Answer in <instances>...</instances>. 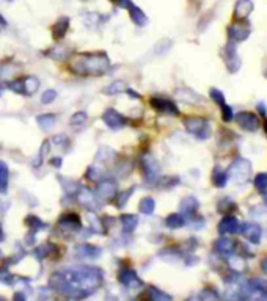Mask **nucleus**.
Segmentation results:
<instances>
[{"label":"nucleus","mask_w":267,"mask_h":301,"mask_svg":"<svg viewBox=\"0 0 267 301\" xmlns=\"http://www.w3.org/2000/svg\"><path fill=\"white\" fill-rule=\"evenodd\" d=\"M109 60L106 55L96 54V55H80L71 63V69L82 75H99L109 69Z\"/></svg>","instance_id":"f257e3e1"},{"label":"nucleus","mask_w":267,"mask_h":301,"mask_svg":"<svg viewBox=\"0 0 267 301\" xmlns=\"http://www.w3.org/2000/svg\"><path fill=\"white\" fill-rule=\"evenodd\" d=\"M185 126L190 133L197 135L200 140H206L211 133V124L201 118H189L185 119Z\"/></svg>","instance_id":"f03ea898"},{"label":"nucleus","mask_w":267,"mask_h":301,"mask_svg":"<svg viewBox=\"0 0 267 301\" xmlns=\"http://www.w3.org/2000/svg\"><path fill=\"white\" fill-rule=\"evenodd\" d=\"M250 172H251V165L245 159L236 160V163L231 167V176L236 182H239V184L247 182L250 177Z\"/></svg>","instance_id":"7ed1b4c3"},{"label":"nucleus","mask_w":267,"mask_h":301,"mask_svg":"<svg viewBox=\"0 0 267 301\" xmlns=\"http://www.w3.org/2000/svg\"><path fill=\"white\" fill-rule=\"evenodd\" d=\"M236 121L242 129H245L248 132H255L259 129V119L255 113H251V111H241L239 115L236 116Z\"/></svg>","instance_id":"20e7f679"},{"label":"nucleus","mask_w":267,"mask_h":301,"mask_svg":"<svg viewBox=\"0 0 267 301\" xmlns=\"http://www.w3.org/2000/svg\"><path fill=\"white\" fill-rule=\"evenodd\" d=\"M220 234H237L241 232V223L234 216H225L219 224Z\"/></svg>","instance_id":"39448f33"},{"label":"nucleus","mask_w":267,"mask_h":301,"mask_svg":"<svg viewBox=\"0 0 267 301\" xmlns=\"http://www.w3.org/2000/svg\"><path fill=\"white\" fill-rule=\"evenodd\" d=\"M102 119H104V123L109 127H112V129H120V127L126 124V118L115 110H107L102 115Z\"/></svg>","instance_id":"423d86ee"},{"label":"nucleus","mask_w":267,"mask_h":301,"mask_svg":"<svg viewBox=\"0 0 267 301\" xmlns=\"http://www.w3.org/2000/svg\"><path fill=\"white\" fill-rule=\"evenodd\" d=\"M241 232L244 236H245V238L248 240V242H251V243H259L261 242V228H259L258 224H251V223H248V224H244V226H241Z\"/></svg>","instance_id":"0eeeda50"},{"label":"nucleus","mask_w":267,"mask_h":301,"mask_svg":"<svg viewBox=\"0 0 267 301\" xmlns=\"http://www.w3.org/2000/svg\"><path fill=\"white\" fill-rule=\"evenodd\" d=\"M151 105L157 111H162V113H170V115H178V113H179L176 105L172 101H167V99H157V97H153Z\"/></svg>","instance_id":"6e6552de"},{"label":"nucleus","mask_w":267,"mask_h":301,"mask_svg":"<svg viewBox=\"0 0 267 301\" xmlns=\"http://www.w3.org/2000/svg\"><path fill=\"white\" fill-rule=\"evenodd\" d=\"M228 35H229V38H231L234 43H241V41L247 40V38H248L250 28L247 25H244V24H234V25L229 27Z\"/></svg>","instance_id":"1a4fd4ad"},{"label":"nucleus","mask_w":267,"mask_h":301,"mask_svg":"<svg viewBox=\"0 0 267 301\" xmlns=\"http://www.w3.org/2000/svg\"><path fill=\"white\" fill-rule=\"evenodd\" d=\"M214 248H216V251L222 256H231L234 253V248H236V243L233 238H228V237H222L219 238L216 245H214Z\"/></svg>","instance_id":"9d476101"},{"label":"nucleus","mask_w":267,"mask_h":301,"mask_svg":"<svg viewBox=\"0 0 267 301\" xmlns=\"http://www.w3.org/2000/svg\"><path fill=\"white\" fill-rule=\"evenodd\" d=\"M225 62H226V66H228V69L234 72L237 71V67H239V63H241V60L239 57L236 55V49L233 44H228V46L225 47Z\"/></svg>","instance_id":"9b49d317"},{"label":"nucleus","mask_w":267,"mask_h":301,"mask_svg":"<svg viewBox=\"0 0 267 301\" xmlns=\"http://www.w3.org/2000/svg\"><path fill=\"white\" fill-rule=\"evenodd\" d=\"M98 193H99V196L104 198V199L113 198V196H115V193H116V184L113 182V180H110V179L102 180V182L99 184Z\"/></svg>","instance_id":"f8f14e48"},{"label":"nucleus","mask_w":267,"mask_h":301,"mask_svg":"<svg viewBox=\"0 0 267 301\" xmlns=\"http://www.w3.org/2000/svg\"><path fill=\"white\" fill-rule=\"evenodd\" d=\"M120 281L128 285V287H134V285H142V281L138 280L137 275L132 272V270H123V272H120Z\"/></svg>","instance_id":"ddd939ff"},{"label":"nucleus","mask_w":267,"mask_h":301,"mask_svg":"<svg viewBox=\"0 0 267 301\" xmlns=\"http://www.w3.org/2000/svg\"><path fill=\"white\" fill-rule=\"evenodd\" d=\"M253 10V3L250 0H237V3L234 6V14L237 18H247L248 14Z\"/></svg>","instance_id":"4468645a"},{"label":"nucleus","mask_w":267,"mask_h":301,"mask_svg":"<svg viewBox=\"0 0 267 301\" xmlns=\"http://www.w3.org/2000/svg\"><path fill=\"white\" fill-rule=\"evenodd\" d=\"M77 256H80V258H98V256H101V250L99 248H96L93 245H79L77 246Z\"/></svg>","instance_id":"2eb2a0df"},{"label":"nucleus","mask_w":267,"mask_h":301,"mask_svg":"<svg viewBox=\"0 0 267 301\" xmlns=\"http://www.w3.org/2000/svg\"><path fill=\"white\" fill-rule=\"evenodd\" d=\"M77 199H79L80 204L85 206L87 209H96V202H94L96 199H94V196L90 193L88 188H82V190L79 192Z\"/></svg>","instance_id":"dca6fc26"},{"label":"nucleus","mask_w":267,"mask_h":301,"mask_svg":"<svg viewBox=\"0 0 267 301\" xmlns=\"http://www.w3.org/2000/svg\"><path fill=\"white\" fill-rule=\"evenodd\" d=\"M128 8H129V13H131V19L135 22L137 25H145L146 22H148V18L145 16V13L142 11L138 8V6H135V5H132V3H129L128 5Z\"/></svg>","instance_id":"f3484780"},{"label":"nucleus","mask_w":267,"mask_h":301,"mask_svg":"<svg viewBox=\"0 0 267 301\" xmlns=\"http://www.w3.org/2000/svg\"><path fill=\"white\" fill-rule=\"evenodd\" d=\"M60 224L62 228H66V229H71V231H77L80 228V220L79 216L76 215H65L62 220H60Z\"/></svg>","instance_id":"a211bd4d"},{"label":"nucleus","mask_w":267,"mask_h":301,"mask_svg":"<svg viewBox=\"0 0 267 301\" xmlns=\"http://www.w3.org/2000/svg\"><path fill=\"white\" fill-rule=\"evenodd\" d=\"M68 25H69V19L68 18H62L54 27H52V35H54L57 40H60V38L65 36L66 30H68Z\"/></svg>","instance_id":"6ab92c4d"},{"label":"nucleus","mask_w":267,"mask_h":301,"mask_svg":"<svg viewBox=\"0 0 267 301\" xmlns=\"http://www.w3.org/2000/svg\"><path fill=\"white\" fill-rule=\"evenodd\" d=\"M8 188V167L6 163L0 162V193H6Z\"/></svg>","instance_id":"aec40b11"},{"label":"nucleus","mask_w":267,"mask_h":301,"mask_svg":"<svg viewBox=\"0 0 267 301\" xmlns=\"http://www.w3.org/2000/svg\"><path fill=\"white\" fill-rule=\"evenodd\" d=\"M185 220H184V216L181 214H173V215H170L167 218V226L168 228H172V229H176V228H181V226H184Z\"/></svg>","instance_id":"412c9836"},{"label":"nucleus","mask_w":267,"mask_h":301,"mask_svg":"<svg viewBox=\"0 0 267 301\" xmlns=\"http://www.w3.org/2000/svg\"><path fill=\"white\" fill-rule=\"evenodd\" d=\"M121 221H123L124 229L128 231V232H131V231L135 229V226H137V223H138V218H137L135 215H124V216L121 218Z\"/></svg>","instance_id":"4be33fe9"},{"label":"nucleus","mask_w":267,"mask_h":301,"mask_svg":"<svg viewBox=\"0 0 267 301\" xmlns=\"http://www.w3.org/2000/svg\"><path fill=\"white\" fill-rule=\"evenodd\" d=\"M226 179H228V176L225 174L223 171H220L219 168L217 170H214V176H212V182H214V185L216 187H225V184H226Z\"/></svg>","instance_id":"5701e85b"},{"label":"nucleus","mask_w":267,"mask_h":301,"mask_svg":"<svg viewBox=\"0 0 267 301\" xmlns=\"http://www.w3.org/2000/svg\"><path fill=\"white\" fill-rule=\"evenodd\" d=\"M38 124L44 130H49L50 127L55 124V116L54 115H41V116H38Z\"/></svg>","instance_id":"b1692460"},{"label":"nucleus","mask_w":267,"mask_h":301,"mask_svg":"<svg viewBox=\"0 0 267 301\" xmlns=\"http://www.w3.org/2000/svg\"><path fill=\"white\" fill-rule=\"evenodd\" d=\"M40 86V82H38V79H35V77H28V79H25L24 80V93H27V94H33L35 91H36V88Z\"/></svg>","instance_id":"393cba45"},{"label":"nucleus","mask_w":267,"mask_h":301,"mask_svg":"<svg viewBox=\"0 0 267 301\" xmlns=\"http://www.w3.org/2000/svg\"><path fill=\"white\" fill-rule=\"evenodd\" d=\"M124 89H126V84L121 80H118V82H115V84H112L110 86H107L106 89H104V93L106 94H118V93L124 91Z\"/></svg>","instance_id":"a878e982"},{"label":"nucleus","mask_w":267,"mask_h":301,"mask_svg":"<svg viewBox=\"0 0 267 301\" xmlns=\"http://www.w3.org/2000/svg\"><path fill=\"white\" fill-rule=\"evenodd\" d=\"M154 207H156L154 199H151V198H146V199H143L142 202H140V212L145 214V215H151Z\"/></svg>","instance_id":"bb28decb"},{"label":"nucleus","mask_w":267,"mask_h":301,"mask_svg":"<svg viewBox=\"0 0 267 301\" xmlns=\"http://www.w3.org/2000/svg\"><path fill=\"white\" fill-rule=\"evenodd\" d=\"M255 185L259 192L266 193L267 192V172H261L255 177Z\"/></svg>","instance_id":"cd10ccee"},{"label":"nucleus","mask_w":267,"mask_h":301,"mask_svg":"<svg viewBox=\"0 0 267 301\" xmlns=\"http://www.w3.org/2000/svg\"><path fill=\"white\" fill-rule=\"evenodd\" d=\"M197 207H198V202L195 199H192V198L184 199L182 204H181V209L184 210L185 214H192L194 210H197Z\"/></svg>","instance_id":"c85d7f7f"},{"label":"nucleus","mask_w":267,"mask_h":301,"mask_svg":"<svg viewBox=\"0 0 267 301\" xmlns=\"http://www.w3.org/2000/svg\"><path fill=\"white\" fill-rule=\"evenodd\" d=\"M87 121V113L84 111H79V113H74L72 118H71V124L72 126H79V124H84Z\"/></svg>","instance_id":"c756f323"},{"label":"nucleus","mask_w":267,"mask_h":301,"mask_svg":"<svg viewBox=\"0 0 267 301\" xmlns=\"http://www.w3.org/2000/svg\"><path fill=\"white\" fill-rule=\"evenodd\" d=\"M211 97L214 99V102H217V104H220V105L225 104V96H223V93L219 91V89H216V88L211 89Z\"/></svg>","instance_id":"7c9ffc66"},{"label":"nucleus","mask_w":267,"mask_h":301,"mask_svg":"<svg viewBox=\"0 0 267 301\" xmlns=\"http://www.w3.org/2000/svg\"><path fill=\"white\" fill-rule=\"evenodd\" d=\"M55 96H57V93L54 91V89H47V91L43 93L41 101H43V104H50V102H54Z\"/></svg>","instance_id":"2f4dec72"},{"label":"nucleus","mask_w":267,"mask_h":301,"mask_svg":"<svg viewBox=\"0 0 267 301\" xmlns=\"http://www.w3.org/2000/svg\"><path fill=\"white\" fill-rule=\"evenodd\" d=\"M233 207H236L234 202L229 201V199H222L220 204H219V210H220V212H223V214L228 212V209H233Z\"/></svg>","instance_id":"473e14b6"},{"label":"nucleus","mask_w":267,"mask_h":301,"mask_svg":"<svg viewBox=\"0 0 267 301\" xmlns=\"http://www.w3.org/2000/svg\"><path fill=\"white\" fill-rule=\"evenodd\" d=\"M222 107H223V119L225 121H231V119L234 118V115H233V108L231 107H228V105H222Z\"/></svg>","instance_id":"72a5a7b5"},{"label":"nucleus","mask_w":267,"mask_h":301,"mask_svg":"<svg viewBox=\"0 0 267 301\" xmlns=\"http://www.w3.org/2000/svg\"><path fill=\"white\" fill-rule=\"evenodd\" d=\"M131 193H132V190H131V192H124V193H121V194H120V198H116V201H118V202H116V206H118V207H121V206L124 204V202L129 199Z\"/></svg>","instance_id":"f704fd0d"},{"label":"nucleus","mask_w":267,"mask_h":301,"mask_svg":"<svg viewBox=\"0 0 267 301\" xmlns=\"http://www.w3.org/2000/svg\"><path fill=\"white\" fill-rule=\"evenodd\" d=\"M66 138H68V137H63V135H58V137H55V138H54V141H55V143H58V145L65 146L66 143H68V140H66Z\"/></svg>","instance_id":"c9c22d12"},{"label":"nucleus","mask_w":267,"mask_h":301,"mask_svg":"<svg viewBox=\"0 0 267 301\" xmlns=\"http://www.w3.org/2000/svg\"><path fill=\"white\" fill-rule=\"evenodd\" d=\"M112 2H116L118 5L124 6V8H128V5L131 3V0H112Z\"/></svg>","instance_id":"e433bc0d"},{"label":"nucleus","mask_w":267,"mask_h":301,"mask_svg":"<svg viewBox=\"0 0 267 301\" xmlns=\"http://www.w3.org/2000/svg\"><path fill=\"white\" fill-rule=\"evenodd\" d=\"M261 268H263V272L267 275V259H264V260H263V263H261Z\"/></svg>","instance_id":"4c0bfd02"},{"label":"nucleus","mask_w":267,"mask_h":301,"mask_svg":"<svg viewBox=\"0 0 267 301\" xmlns=\"http://www.w3.org/2000/svg\"><path fill=\"white\" fill-rule=\"evenodd\" d=\"M52 162H54V165H55V167H60V165H62V163H60V162H62L60 159H54V160H52Z\"/></svg>","instance_id":"58836bf2"},{"label":"nucleus","mask_w":267,"mask_h":301,"mask_svg":"<svg viewBox=\"0 0 267 301\" xmlns=\"http://www.w3.org/2000/svg\"><path fill=\"white\" fill-rule=\"evenodd\" d=\"M0 240H3V232H2V226H0Z\"/></svg>","instance_id":"ea45409f"},{"label":"nucleus","mask_w":267,"mask_h":301,"mask_svg":"<svg viewBox=\"0 0 267 301\" xmlns=\"http://www.w3.org/2000/svg\"><path fill=\"white\" fill-rule=\"evenodd\" d=\"M264 130H266V133H267V121H266V124H264Z\"/></svg>","instance_id":"a19ab883"}]
</instances>
